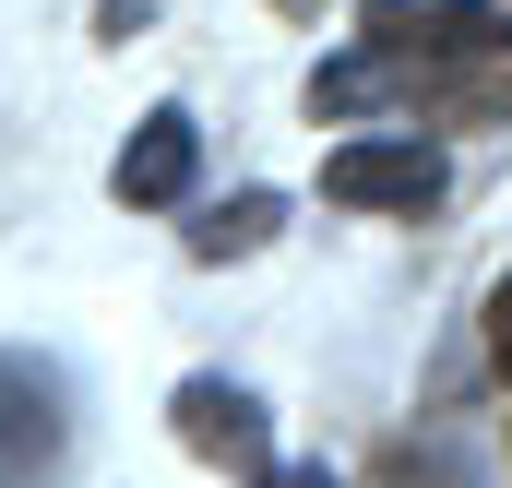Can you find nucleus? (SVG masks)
Returning <instances> with one entry per match:
<instances>
[{
    "mask_svg": "<svg viewBox=\"0 0 512 488\" xmlns=\"http://www.w3.org/2000/svg\"><path fill=\"white\" fill-rule=\"evenodd\" d=\"M441 179H453V167H441L417 131H393V143H334V155H322V191L358 203V215H429Z\"/></svg>",
    "mask_w": 512,
    "mask_h": 488,
    "instance_id": "obj_1",
    "label": "nucleus"
},
{
    "mask_svg": "<svg viewBox=\"0 0 512 488\" xmlns=\"http://www.w3.org/2000/svg\"><path fill=\"white\" fill-rule=\"evenodd\" d=\"M179 441L203 453V465H227V477H274V429H262V405L239 381H179Z\"/></svg>",
    "mask_w": 512,
    "mask_h": 488,
    "instance_id": "obj_2",
    "label": "nucleus"
},
{
    "mask_svg": "<svg viewBox=\"0 0 512 488\" xmlns=\"http://www.w3.org/2000/svg\"><path fill=\"white\" fill-rule=\"evenodd\" d=\"M60 453V369L48 358H0V477Z\"/></svg>",
    "mask_w": 512,
    "mask_h": 488,
    "instance_id": "obj_3",
    "label": "nucleus"
},
{
    "mask_svg": "<svg viewBox=\"0 0 512 488\" xmlns=\"http://www.w3.org/2000/svg\"><path fill=\"white\" fill-rule=\"evenodd\" d=\"M191 167H203V131L179 120V108H155V120L120 143L108 191H120V203H179V191H191Z\"/></svg>",
    "mask_w": 512,
    "mask_h": 488,
    "instance_id": "obj_4",
    "label": "nucleus"
},
{
    "mask_svg": "<svg viewBox=\"0 0 512 488\" xmlns=\"http://www.w3.org/2000/svg\"><path fill=\"white\" fill-rule=\"evenodd\" d=\"M274 215H286L274 191H239L227 215H203V227H191V250H203V262H227V250H262V239H274Z\"/></svg>",
    "mask_w": 512,
    "mask_h": 488,
    "instance_id": "obj_5",
    "label": "nucleus"
},
{
    "mask_svg": "<svg viewBox=\"0 0 512 488\" xmlns=\"http://www.w3.org/2000/svg\"><path fill=\"white\" fill-rule=\"evenodd\" d=\"M489 358H501V381H512V286L489 298Z\"/></svg>",
    "mask_w": 512,
    "mask_h": 488,
    "instance_id": "obj_6",
    "label": "nucleus"
},
{
    "mask_svg": "<svg viewBox=\"0 0 512 488\" xmlns=\"http://www.w3.org/2000/svg\"><path fill=\"white\" fill-rule=\"evenodd\" d=\"M262 488H346V477H334V465H274Z\"/></svg>",
    "mask_w": 512,
    "mask_h": 488,
    "instance_id": "obj_7",
    "label": "nucleus"
},
{
    "mask_svg": "<svg viewBox=\"0 0 512 488\" xmlns=\"http://www.w3.org/2000/svg\"><path fill=\"white\" fill-rule=\"evenodd\" d=\"M274 12H298V24H310V12H322V0H274Z\"/></svg>",
    "mask_w": 512,
    "mask_h": 488,
    "instance_id": "obj_8",
    "label": "nucleus"
}]
</instances>
